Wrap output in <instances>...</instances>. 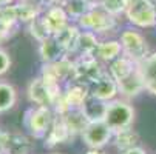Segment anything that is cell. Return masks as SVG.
<instances>
[{
    "label": "cell",
    "instance_id": "obj_11",
    "mask_svg": "<svg viewBox=\"0 0 156 154\" xmlns=\"http://www.w3.org/2000/svg\"><path fill=\"white\" fill-rule=\"evenodd\" d=\"M43 17H45L53 36L59 34L60 31H63L66 26L70 25V22H68L70 15L66 14V11L62 8L60 3L50 5L48 8H45L43 9Z\"/></svg>",
    "mask_w": 156,
    "mask_h": 154
},
{
    "label": "cell",
    "instance_id": "obj_25",
    "mask_svg": "<svg viewBox=\"0 0 156 154\" xmlns=\"http://www.w3.org/2000/svg\"><path fill=\"white\" fill-rule=\"evenodd\" d=\"M17 93L16 88L6 82H0V114H3L16 105Z\"/></svg>",
    "mask_w": 156,
    "mask_h": 154
},
{
    "label": "cell",
    "instance_id": "obj_7",
    "mask_svg": "<svg viewBox=\"0 0 156 154\" xmlns=\"http://www.w3.org/2000/svg\"><path fill=\"white\" fill-rule=\"evenodd\" d=\"M113 137H115V131L104 120L90 122L82 133L83 142L90 148H104Z\"/></svg>",
    "mask_w": 156,
    "mask_h": 154
},
{
    "label": "cell",
    "instance_id": "obj_6",
    "mask_svg": "<svg viewBox=\"0 0 156 154\" xmlns=\"http://www.w3.org/2000/svg\"><path fill=\"white\" fill-rule=\"evenodd\" d=\"M53 108L48 106H31L25 114V126L34 137H45L54 120Z\"/></svg>",
    "mask_w": 156,
    "mask_h": 154
},
{
    "label": "cell",
    "instance_id": "obj_1",
    "mask_svg": "<svg viewBox=\"0 0 156 154\" xmlns=\"http://www.w3.org/2000/svg\"><path fill=\"white\" fill-rule=\"evenodd\" d=\"M124 14L130 23L138 28L156 26V5L151 0H127Z\"/></svg>",
    "mask_w": 156,
    "mask_h": 154
},
{
    "label": "cell",
    "instance_id": "obj_8",
    "mask_svg": "<svg viewBox=\"0 0 156 154\" xmlns=\"http://www.w3.org/2000/svg\"><path fill=\"white\" fill-rule=\"evenodd\" d=\"M28 93V99L31 103H34L36 106H48V108H54V97L51 96L48 86L42 77H36L28 83L27 88Z\"/></svg>",
    "mask_w": 156,
    "mask_h": 154
},
{
    "label": "cell",
    "instance_id": "obj_31",
    "mask_svg": "<svg viewBox=\"0 0 156 154\" xmlns=\"http://www.w3.org/2000/svg\"><path fill=\"white\" fill-rule=\"evenodd\" d=\"M19 3H23V5H30V6H36V8L45 9L43 6L47 5V0H19Z\"/></svg>",
    "mask_w": 156,
    "mask_h": 154
},
{
    "label": "cell",
    "instance_id": "obj_23",
    "mask_svg": "<svg viewBox=\"0 0 156 154\" xmlns=\"http://www.w3.org/2000/svg\"><path fill=\"white\" fill-rule=\"evenodd\" d=\"M99 43L101 42L98 40V34H94L91 31H82L79 36V40H77L76 53H79L80 56H94Z\"/></svg>",
    "mask_w": 156,
    "mask_h": 154
},
{
    "label": "cell",
    "instance_id": "obj_17",
    "mask_svg": "<svg viewBox=\"0 0 156 154\" xmlns=\"http://www.w3.org/2000/svg\"><path fill=\"white\" fill-rule=\"evenodd\" d=\"M136 68H138V63H135L131 59H128L127 56L122 54L116 60L110 62V67H108L107 71H108V74L113 77L116 82H119L124 77L130 76L133 71H136Z\"/></svg>",
    "mask_w": 156,
    "mask_h": 154
},
{
    "label": "cell",
    "instance_id": "obj_36",
    "mask_svg": "<svg viewBox=\"0 0 156 154\" xmlns=\"http://www.w3.org/2000/svg\"><path fill=\"white\" fill-rule=\"evenodd\" d=\"M62 0H47V3H50V5H56V3H60Z\"/></svg>",
    "mask_w": 156,
    "mask_h": 154
},
{
    "label": "cell",
    "instance_id": "obj_12",
    "mask_svg": "<svg viewBox=\"0 0 156 154\" xmlns=\"http://www.w3.org/2000/svg\"><path fill=\"white\" fill-rule=\"evenodd\" d=\"M138 71L144 80L145 91L156 96V53H150L142 62L138 63Z\"/></svg>",
    "mask_w": 156,
    "mask_h": 154
},
{
    "label": "cell",
    "instance_id": "obj_20",
    "mask_svg": "<svg viewBox=\"0 0 156 154\" xmlns=\"http://www.w3.org/2000/svg\"><path fill=\"white\" fill-rule=\"evenodd\" d=\"M62 119H63L66 128H68L71 137H74L76 134H80L82 136L83 129L87 128L88 123H90L80 109H70V111H66L65 114H62Z\"/></svg>",
    "mask_w": 156,
    "mask_h": 154
},
{
    "label": "cell",
    "instance_id": "obj_19",
    "mask_svg": "<svg viewBox=\"0 0 156 154\" xmlns=\"http://www.w3.org/2000/svg\"><path fill=\"white\" fill-rule=\"evenodd\" d=\"M80 28L77 25H68L63 31H60L59 34H56V39L59 40V43L62 45V48L65 50L66 56L68 54H74L77 50V40L80 36Z\"/></svg>",
    "mask_w": 156,
    "mask_h": 154
},
{
    "label": "cell",
    "instance_id": "obj_16",
    "mask_svg": "<svg viewBox=\"0 0 156 154\" xmlns=\"http://www.w3.org/2000/svg\"><path fill=\"white\" fill-rule=\"evenodd\" d=\"M30 148H31V143L23 134L5 133V139L2 143L3 154H28Z\"/></svg>",
    "mask_w": 156,
    "mask_h": 154
},
{
    "label": "cell",
    "instance_id": "obj_27",
    "mask_svg": "<svg viewBox=\"0 0 156 154\" xmlns=\"http://www.w3.org/2000/svg\"><path fill=\"white\" fill-rule=\"evenodd\" d=\"M16 9H17V19H19V22H25V23H31L33 20H36L43 12L42 8L23 5V3H17L16 5Z\"/></svg>",
    "mask_w": 156,
    "mask_h": 154
},
{
    "label": "cell",
    "instance_id": "obj_22",
    "mask_svg": "<svg viewBox=\"0 0 156 154\" xmlns=\"http://www.w3.org/2000/svg\"><path fill=\"white\" fill-rule=\"evenodd\" d=\"M115 146L118 148V151L122 154L131 148L138 146L139 143V136L136 131H133L131 128H127V129H121L118 133H115Z\"/></svg>",
    "mask_w": 156,
    "mask_h": 154
},
{
    "label": "cell",
    "instance_id": "obj_9",
    "mask_svg": "<svg viewBox=\"0 0 156 154\" xmlns=\"http://www.w3.org/2000/svg\"><path fill=\"white\" fill-rule=\"evenodd\" d=\"M90 94L102 102H113L115 97L119 94V88H118V82L111 77L107 71L105 76H102L98 82H94L93 85H90Z\"/></svg>",
    "mask_w": 156,
    "mask_h": 154
},
{
    "label": "cell",
    "instance_id": "obj_26",
    "mask_svg": "<svg viewBox=\"0 0 156 154\" xmlns=\"http://www.w3.org/2000/svg\"><path fill=\"white\" fill-rule=\"evenodd\" d=\"M28 26H30V34L40 43V42H43V40H47L48 37H51L53 34H51V29H50V26H48V23H47V20H45V17H43V12L36 19V20H33L31 23H28Z\"/></svg>",
    "mask_w": 156,
    "mask_h": 154
},
{
    "label": "cell",
    "instance_id": "obj_2",
    "mask_svg": "<svg viewBox=\"0 0 156 154\" xmlns=\"http://www.w3.org/2000/svg\"><path fill=\"white\" fill-rule=\"evenodd\" d=\"M135 120V109L133 106L124 100H113L107 103V111L104 116V122L115 131L131 128V123Z\"/></svg>",
    "mask_w": 156,
    "mask_h": 154
},
{
    "label": "cell",
    "instance_id": "obj_37",
    "mask_svg": "<svg viewBox=\"0 0 156 154\" xmlns=\"http://www.w3.org/2000/svg\"><path fill=\"white\" fill-rule=\"evenodd\" d=\"M151 2H153V3H154V5H156V0H151Z\"/></svg>",
    "mask_w": 156,
    "mask_h": 154
},
{
    "label": "cell",
    "instance_id": "obj_4",
    "mask_svg": "<svg viewBox=\"0 0 156 154\" xmlns=\"http://www.w3.org/2000/svg\"><path fill=\"white\" fill-rule=\"evenodd\" d=\"M119 42H121V45H122L124 56H127L128 59H131L135 63L142 62L150 54L145 37L138 29H135V28L124 29L121 33Z\"/></svg>",
    "mask_w": 156,
    "mask_h": 154
},
{
    "label": "cell",
    "instance_id": "obj_38",
    "mask_svg": "<svg viewBox=\"0 0 156 154\" xmlns=\"http://www.w3.org/2000/svg\"><path fill=\"white\" fill-rule=\"evenodd\" d=\"M0 154H3V152H2V151H0Z\"/></svg>",
    "mask_w": 156,
    "mask_h": 154
},
{
    "label": "cell",
    "instance_id": "obj_18",
    "mask_svg": "<svg viewBox=\"0 0 156 154\" xmlns=\"http://www.w3.org/2000/svg\"><path fill=\"white\" fill-rule=\"evenodd\" d=\"M80 111L83 113V116L87 117L88 122L104 120V116L107 111V102H102L90 94L87 97V100L83 102V105L80 106Z\"/></svg>",
    "mask_w": 156,
    "mask_h": 154
},
{
    "label": "cell",
    "instance_id": "obj_21",
    "mask_svg": "<svg viewBox=\"0 0 156 154\" xmlns=\"http://www.w3.org/2000/svg\"><path fill=\"white\" fill-rule=\"evenodd\" d=\"M122 54H124V51H122V45L119 40H105V42L99 43L94 56L101 62H113L118 57H121Z\"/></svg>",
    "mask_w": 156,
    "mask_h": 154
},
{
    "label": "cell",
    "instance_id": "obj_30",
    "mask_svg": "<svg viewBox=\"0 0 156 154\" xmlns=\"http://www.w3.org/2000/svg\"><path fill=\"white\" fill-rule=\"evenodd\" d=\"M9 67H11V59H9L8 53L0 48V76L5 74L9 70Z\"/></svg>",
    "mask_w": 156,
    "mask_h": 154
},
{
    "label": "cell",
    "instance_id": "obj_14",
    "mask_svg": "<svg viewBox=\"0 0 156 154\" xmlns=\"http://www.w3.org/2000/svg\"><path fill=\"white\" fill-rule=\"evenodd\" d=\"M39 54H40L43 63H54V62L66 57V53L62 48V45L59 43V40L56 39V36H51L47 40L40 42Z\"/></svg>",
    "mask_w": 156,
    "mask_h": 154
},
{
    "label": "cell",
    "instance_id": "obj_32",
    "mask_svg": "<svg viewBox=\"0 0 156 154\" xmlns=\"http://www.w3.org/2000/svg\"><path fill=\"white\" fill-rule=\"evenodd\" d=\"M8 37H9V29L0 25V43H2V42H5Z\"/></svg>",
    "mask_w": 156,
    "mask_h": 154
},
{
    "label": "cell",
    "instance_id": "obj_35",
    "mask_svg": "<svg viewBox=\"0 0 156 154\" xmlns=\"http://www.w3.org/2000/svg\"><path fill=\"white\" fill-rule=\"evenodd\" d=\"M12 2H14V0H0V8H2V6H9Z\"/></svg>",
    "mask_w": 156,
    "mask_h": 154
},
{
    "label": "cell",
    "instance_id": "obj_28",
    "mask_svg": "<svg viewBox=\"0 0 156 154\" xmlns=\"http://www.w3.org/2000/svg\"><path fill=\"white\" fill-rule=\"evenodd\" d=\"M17 22H19V19H17L16 5H9V6H2V8H0V25H2V26L11 29Z\"/></svg>",
    "mask_w": 156,
    "mask_h": 154
},
{
    "label": "cell",
    "instance_id": "obj_5",
    "mask_svg": "<svg viewBox=\"0 0 156 154\" xmlns=\"http://www.w3.org/2000/svg\"><path fill=\"white\" fill-rule=\"evenodd\" d=\"M105 74H107V71L102 68L101 60L96 56H79V59L74 62L73 80H76L79 83L90 86Z\"/></svg>",
    "mask_w": 156,
    "mask_h": 154
},
{
    "label": "cell",
    "instance_id": "obj_3",
    "mask_svg": "<svg viewBox=\"0 0 156 154\" xmlns=\"http://www.w3.org/2000/svg\"><path fill=\"white\" fill-rule=\"evenodd\" d=\"M77 26L83 31L102 34V33H108L113 29L116 26V20H115V15L108 14L104 8L94 6L77 20Z\"/></svg>",
    "mask_w": 156,
    "mask_h": 154
},
{
    "label": "cell",
    "instance_id": "obj_33",
    "mask_svg": "<svg viewBox=\"0 0 156 154\" xmlns=\"http://www.w3.org/2000/svg\"><path fill=\"white\" fill-rule=\"evenodd\" d=\"M122 154H147V151L144 148H141V146H135V148H131V149H128V151H125Z\"/></svg>",
    "mask_w": 156,
    "mask_h": 154
},
{
    "label": "cell",
    "instance_id": "obj_10",
    "mask_svg": "<svg viewBox=\"0 0 156 154\" xmlns=\"http://www.w3.org/2000/svg\"><path fill=\"white\" fill-rule=\"evenodd\" d=\"M88 96H90V86L76 80L68 82L66 88L63 90V99L70 109H80Z\"/></svg>",
    "mask_w": 156,
    "mask_h": 154
},
{
    "label": "cell",
    "instance_id": "obj_29",
    "mask_svg": "<svg viewBox=\"0 0 156 154\" xmlns=\"http://www.w3.org/2000/svg\"><path fill=\"white\" fill-rule=\"evenodd\" d=\"M101 8H104L111 15H119L121 12H125L127 8V0H101L99 3Z\"/></svg>",
    "mask_w": 156,
    "mask_h": 154
},
{
    "label": "cell",
    "instance_id": "obj_13",
    "mask_svg": "<svg viewBox=\"0 0 156 154\" xmlns=\"http://www.w3.org/2000/svg\"><path fill=\"white\" fill-rule=\"evenodd\" d=\"M71 139V134L68 128H66L62 116L56 114L54 116V120L48 129V133L45 134V137H43V140H45V145L47 146H57L60 143H65L66 140Z\"/></svg>",
    "mask_w": 156,
    "mask_h": 154
},
{
    "label": "cell",
    "instance_id": "obj_15",
    "mask_svg": "<svg viewBox=\"0 0 156 154\" xmlns=\"http://www.w3.org/2000/svg\"><path fill=\"white\" fill-rule=\"evenodd\" d=\"M118 88H119V94L125 96V97H136L139 96L142 91H145L144 86V80L136 68V71H133L130 76L124 77L122 80L118 82Z\"/></svg>",
    "mask_w": 156,
    "mask_h": 154
},
{
    "label": "cell",
    "instance_id": "obj_24",
    "mask_svg": "<svg viewBox=\"0 0 156 154\" xmlns=\"http://www.w3.org/2000/svg\"><path fill=\"white\" fill-rule=\"evenodd\" d=\"M60 5L66 11V14L73 17L74 20H79L83 14H87L91 8H94L90 3V0H62Z\"/></svg>",
    "mask_w": 156,
    "mask_h": 154
},
{
    "label": "cell",
    "instance_id": "obj_34",
    "mask_svg": "<svg viewBox=\"0 0 156 154\" xmlns=\"http://www.w3.org/2000/svg\"><path fill=\"white\" fill-rule=\"evenodd\" d=\"M87 154H105V152L102 151V148H90L87 151Z\"/></svg>",
    "mask_w": 156,
    "mask_h": 154
}]
</instances>
